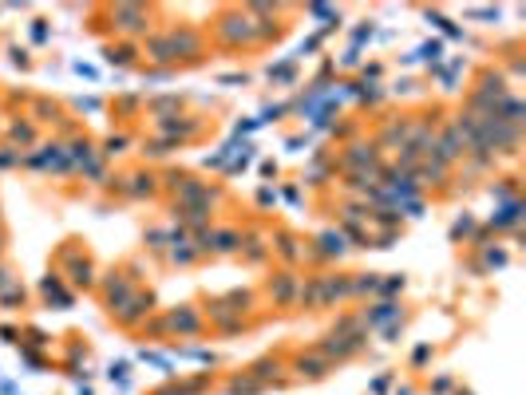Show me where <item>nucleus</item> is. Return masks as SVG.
Returning <instances> with one entry per match:
<instances>
[{"mask_svg":"<svg viewBox=\"0 0 526 395\" xmlns=\"http://www.w3.org/2000/svg\"><path fill=\"white\" fill-rule=\"evenodd\" d=\"M329 360H320V356H297V371H301V376H309V380H320V376H329Z\"/></svg>","mask_w":526,"mask_h":395,"instance_id":"1","label":"nucleus"},{"mask_svg":"<svg viewBox=\"0 0 526 395\" xmlns=\"http://www.w3.org/2000/svg\"><path fill=\"white\" fill-rule=\"evenodd\" d=\"M396 316H400V305H376V309L372 312H364V324L368 328H376V324H388V321H396Z\"/></svg>","mask_w":526,"mask_h":395,"instance_id":"2","label":"nucleus"},{"mask_svg":"<svg viewBox=\"0 0 526 395\" xmlns=\"http://www.w3.org/2000/svg\"><path fill=\"white\" fill-rule=\"evenodd\" d=\"M428 360H431V348H428V344H424V348H416V356H412V364H428Z\"/></svg>","mask_w":526,"mask_h":395,"instance_id":"3","label":"nucleus"},{"mask_svg":"<svg viewBox=\"0 0 526 395\" xmlns=\"http://www.w3.org/2000/svg\"><path fill=\"white\" fill-rule=\"evenodd\" d=\"M388 383H392V376H380V380L372 383V392H376V395H384V392H388Z\"/></svg>","mask_w":526,"mask_h":395,"instance_id":"4","label":"nucleus"}]
</instances>
